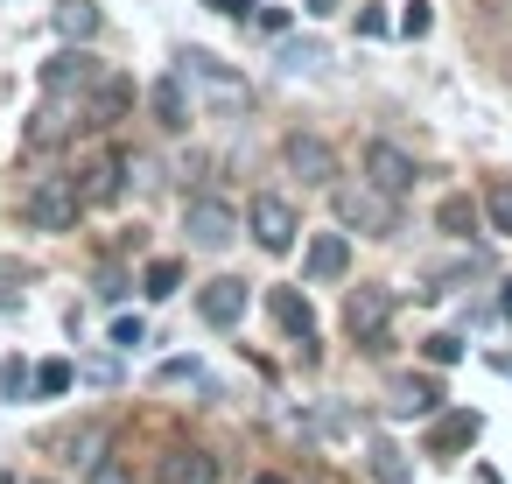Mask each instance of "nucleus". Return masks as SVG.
Listing matches in <instances>:
<instances>
[{
	"instance_id": "23",
	"label": "nucleus",
	"mask_w": 512,
	"mask_h": 484,
	"mask_svg": "<svg viewBox=\"0 0 512 484\" xmlns=\"http://www.w3.org/2000/svg\"><path fill=\"white\" fill-rule=\"evenodd\" d=\"M176 288H183V260H155V267L141 274V295H148V302H169Z\"/></svg>"
},
{
	"instance_id": "39",
	"label": "nucleus",
	"mask_w": 512,
	"mask_h": 484,
	"mask_svg": "<svg viewBox=\"0 0 512 484\" xmlns=\"http://www.w3.org/2000/svg\"><path fill=\"white\" fill-rule=\"evenodd\" d=\"M491 372H505V379H512V358H505V351H491Z\"/></svg>"
},
{
	"instance_id": "44",
	"label": "nucleus",
	"mask_w": 512,
	"mask_h": 484,
	"mask_svg": "<svg viewBox=\"0 0 512 484\" xmlns=\"http://www.w3.org/2000/svg\"><path fill=\"white\" fill-rule=\"evenodd\" d=\"M36 484H57V477H36Z\"/></svg>"
},
{
	"instance_id": "16",
	"label": "nucleus",
	"mask_w": 512,
	"mask_h": 484,
	"mask_svg": "<svg viewBox=\"0 0 512 484\" xmlns=\"http://www.w3.org/2000/svg\"><path fill=\"white\" fill-rule=\"evenodd\" d=\"M155 484H218V456L197 449V442H183V449H169L155 463Z\"/></svg>"
},
{
	"instance_id": "7",
	"label": "nucleus",
	"mask_w": 512,
	"mask_h": 484,
	"mask_svg": "<svg viewBox=\"0 0 512 484\" xmlns=\"http://www.w3.org/2000/svg\"><path fill=\"white\" fill-rule=\"evenodd\" d=\"M281 162H288V176L309 183V190H330V176H337V148H330L323 134H309V127H295V134L281 141Z\"/></svg>"
},
{
	"instance_id": "5",
	"label": "nucleus",
	"mask_w": 512,
	"mask_h": 484,
	"mask_svg": "<svg viewBox=\"0 0 512 484\" xmlns=\"http://www.w3.org/2000/svg\"><path fill=\"white\" fill-rule=\"evenodd\" d=\"M246 232H253V246H260V253H295L302 218H295V204H288V197L260 190V197L246 204Z\"/></svg>"
},
{
	"instance_id": "12",
	"label": "nucleus",
	"mask_w": 512,
	"mask_h": 484,
	"mask_svg": "<svg viewBox=\"0 0 512 484\" xmlns=\"http://www.w3.org/2000/svg\"><path fill=\"white\" fill-rule=\"evenodd\" d=\"M477 435H484V414L449 407V414H435V421H428V456H470V449H477Z\"/></svg>"
},
{
	"instance_id": "14",
	"label": "nucleus",
	"mask_w": 512,
	"mask_h": 484,
	"mask_svg": "<svg viewBox=\"0 0 512 484\" xmlns=\"http://www.w3.org/2000/svg\"><path fill=\"white\" fill-rule=\"evenodd\" d=\"M43 449H50L57 463H85V470H92V463L106 456V428H99V421H64Z\"/></svg>"
},
{
	"instance_id": "32",
	"label": "nucleus",
	"mask_w": 512,
	"mask_h": 484,
	"mask_svg": "<svg viewBox=\"0 0 512 484\" xmlns=\"http://www.w3.org/2000/svg\"><path fill=\"white\" fill-rule=\"evenodd\" d=\"M85 484H134V477H127V463H120V456H99Z\"/></svg>"
},
{
	"instance_id": "10",
	"label": "nucleus",
	"mask_w": 512,
	"mask_h": 484,
	"mask_svg": "<svg viewBox=\"0 0 512 484\" xmlns=\"http://www.w3.org/2000/svg\"><path fill=\"white\" fill-rule=\"evenodd\" d=\"M435 400H442V386H435L428 372H393V379H386V414H393V421H428Z\"/></svg>"
},
{
	"instance_id": "21",
	"label": "nucleus",
	"mask_w": 512,
	"mask_h": 484,
	"mask_svg": "<svg viewBox=\"0 0 512 484\" xmlns=\"http://www.w3.org/2000/svg\"><path fill=\"white\" fill-rule=\"evenodd\" d=\"M477 204H484V225H491L498 239H512V176H498V183H491Z\"/></svg>"
},
{
	"instance_id": "4",
	"label": "nucleus",
	"mask_w": 512,
	"mask_h": 484,
	"mask_svg": "<svg viewBox=\"0 0 512 484\" xmlns=\"http://www.w3.org/2000/svg\"><path fill=\"white\" fill-rule=\"evenodd\" d=\"M393 295L386 288H351L344 295V337L358 344V351H386V337H393Z\"/></svg>"
},
{
	"instance_id": "38",
	"label": "nucleus",
	"mask_w": 512,
	"mask_h": 484,
	"mask_svg": "<svg viewBox=\"0 0 512 484\" xmlns=\"http://www.w3.org/2000/svg\"><path fill=\"white\" fill-rule=\"evenodd\" d=\"M498 316L512 323V281H498Z\"/></svg>"
},
{
	"instance_id": "6",
	"label": "nucleus",
	"mask_w": 512,
	"mask_h": 484,
	"mask_svg": "<svg viewBox=\"0 0 512 484\" xmlns=\"http://www.w3.org/2000/svg\"><path fill=\"white\" fill-rule=\"evenodd\" d=\"M141 162L127 155V148H99L85 169H78V190H85V211H106V204H120L127 197V176H134Z\"/></svg>"
},
{
	"instance_id": "24",
	"label": "nucleus",
	"mask_w": 512,
	"mask_h": 484,
	"mask_svg": "<svg viewBox=\"0 0 512 484\" xmlns=\"http://www.w3.org/2000/svg\"><path fill=\"white\" fill-rule=\"evenodd\" d=\"M372 484H414V470L393 442H372Z\"/></svg>"
},
{
	"instance_id": "33",
	"label": "nucleus",
	"mask_w": 512,
	"mask_h": 484,
	"mask_svg": "<svg viewBox=\"0 0 512 484\" xmlns=\"http://www.w3.org/2000/svg\"><path fill=\"white\" fill-rule=\"evenodd\" d=\"M428 22H435V15H428V0H407V15H400V36H428Z\"/></svg>"
},
{
	"instance_id": "19",
	"label": "nucleus",
	"mask_w": 512,
	"mask_h": 484,
	"mask_svg": "<svg viewBox=\"0 0 512 484\" xmlns=\"http://www.w3.org/2000/svg\"><path fill=\"white\" fill-rule=\"evenodd\" d=\"M302 267H309V281H337V274L351 267V239H344V232H316L309 253H302Z\"/></svg>"
},
{
	"instance_id": "17",
	"label": "nucleus",
	"mask_w": 512,
	"mask_h": 484,
	"mask_svg": "<svg viewBox=\"0 0 512 484\" xmlns=\"http://www.w3.org/2000/svg\"><path fill=\"white\" fill-rule=\"evenodd\" d=\"M50 29L64 43H92L106 29V15H99V0H50Z\"/></svg>"
},
{
	"instance_id": "3",
	"label": "nucleus",
	"mask_w": 512,
	"mask_h": 484,
	"mask_svg": "<svg viewBox=\"0 0 512 484\" xmlns=\"http://www.w3.org/2000/svg\"><path fill=\"white\" fill-rule=\"evenodd\" d=\"M22 218H29V232H71V225L85 218V190H78V176H43V183L29 190Z\"/></svg>"
},
{
	"instance_id": "40",
	"label": "nucleus",
	"mask_w": 512,
	"mask_h": 484,
	"mask_svg": "<svg viewBox=\"0 0 512 484\" xmlns=\"http://www.w3.org/2000/svg\"><path fill=\"white\" fill-rule=\"evenodd\" d=\"M253 484H295V477H281V470H260V477H253Z\"/></svg>"
},
{
	"instance_id": "34",
	"label": "nucleus",
	"mask_w": 512,
	"mask_h": 484,
	"mask_svg": "<svg viewBox=\"0 0 512 484\" xmlns=\"http://www.w3.org/2000/svg\"><path fill=\"white\" fill-rule=\"evenodd\" d=\"M253 29L260 36H288V8H253Z\"/></svg>"
},
{
	"instance_id": "18",
	"label": "nucleus",
	"mask_w": 512,
	"mask_h": 484,
	"mask_svg": "<svg viewBox=\"0 0 512 484\" xmlns=\"http://www.w3.org/2000/svg\"><path fill=\"white\" fill-rule=\"evenodd\" d=\"M148 113H155L162 134H183V127H190V92H183V78H155V85H148Z\"/></svg>"
},
{
	"instance_id": "22",
	"label": "nucleus",
	"mask_w": 512,
	"mask_h": 484,
	"mask_svg": "<svg viewBox=\"0 0 512 484\" xmlns=\"http://www.w3.org/2000/svg\"><path fill=\"white\" fill-rule=\"evenodd\" d=\"M127 99H134V85H127V78H106V85L92 92V127L120 120V113H127Z\"/></svg>"
},
{
	"instance_id": "29",
	"label": "nucleus",
	"mask_w": 512,
	"mask_h": 484,
	"mask_svg": "<svg viewBox=\"0 0 512 484\" xmlns=\"http://www.w3.org/2000/svg\"><path fill=\"white\" fill-rule=\"evenodd\" d=\"M281 64L288 71H316L323 64V43H281Z\"/></svg>"
},
{
	"instance_id": "30",
	"label": "nucleus",
	"mask_w": 512,
	"mask_h": 484,
	"mask_svg": "<svg viewBox=\"0 0 512 484\" xmlns=\"http://www.w3.org/2000/svg\"><path fill=\"white\" fill-rule=\"evenodd\" d=\"M351 29H358L365 43H379V36L393 29V15H386V8H358V22H351Z\"/></svg>"
},
{
	"instance_id": "8",
	"label": "nucleus",
	"mask_w": 512,
	"mask_h": 484,
	"mask_svg": "<svg viewBox=\"0 0 512 484\" xmlns=\"http://www.w3.org/2000/svg\"><path fill=\"white\" fill-rule=\"evenodd\" d=\"M183 232H190L197 246H232V239H239V211H232L225 197H211V190H204V197H190V204H183Z\"/></svg>"
},
{
	"instance_id": "11",
	"label": "nucleus",
	"mask_w": 512,
	"mask_h": 484,
	"mask_svg": "<svg viewBox=\"0 0 512 484\" xmlns=\"http://www.w3.org/2000/svg\"><path fill=\"white\" fill-rule=\"evenodd\" d=\"M85 85H99V57H92L85 43H64V50L43 64V92L57 99V92H85Z\"/></svg>"
},
{
	"instance_id": "25",
	"label": "nucleus",
	"mask_w": 512,
	"mask_h": 484,
	"mask_svg": "<svg viewBox=\"0 0 512 484\" xmlns=\"http://www.w3.org/2000/svg\"><path fill=\"white\" fill-rule=\"evenodd\" d=\"M71 379H78V365H71V358H43V365H36V393H43V400L71 393Z\"/></svg>"
},
{
	"instance_id": "27",
	"label": "nucleus",
	"mask_w": 512,
	"mask_h": 484,
	"mask_svg": "<svg viewBox=\"0 0 512 484\" xmlns=\"http://www.w3.org/2000/svg\"><path fill=\"white\" fill-rule=\"evenodd\" d=\"M421 358H428V365H442V372H449V365H456V358H463V337H456V330H435V337H421Z\"/></svg>"
},
{
	"instance_id": "35",
	"label": "nucleus",
	"mask_w": 512,
	"mask_h": 484,
	"mask_svg": "<svg viewBox=\"0 0 512 484\" xmlns=\"http://www.w3.org/2000/svg\"><path fill=\"white\" fill-rule=\"evenodd\" d=\"M99 295H106V302H127L134 288H127V274H120V267H99Z\"/></svg>"
},
{
	"instance_id": "20",
	"label": "nucleus",
	"mask_w": 512,
	"mask_h": 484,
	"mask_svg": "<svg viewBox=\"0 0 512 484\" xmlns=\"http://www.w3.org/2000/svg\"><path fill=\"white\" fill-rule=\"evenodd\" d=\"M435 232L442 239H477L484 232V204L477 197H442L435 204Z\"/></svg>"
},
{
	"instance_id": "2",
	"label": "nucleus",
	"mask_w": 512,
	"mask_h": 484,
	"mask_svg": "<svg viewBox=\"0 0 512 484\" xmlns=\"http://www.w3.org/2000/svg\"><path fill=\"white\" fill-rule=\"evenodd\" d=\"M183 78H197V99H204L218 120H246V113H253V85H246L239 71H225L218 57L183 50Z\"/></svg>"
},
{
	"instance_id": "9",
	"label": "nucleus",
	"mask_w": 512,
	"mask_h": 484,
	"mask_svg": "<svg viewBox=\"0 0 512 484\" xmlns=\"http://www.w3.org/2000/svg\"><path fill=\"white\" fill-rule=\"evenodd\" d=\"M365 183H379L386 197H407V190L421 183V169H414L407 148H393V141H365Z\"/></svg>"
},
{
	"instance_id": "37",
	"label": "nucleus",
	"mask_w": 512,
	"mask_h": 484,
	"mask_svg": "<svg viewBox=\"0 0 512 484\" xmlns=\"http://www.w3.org/2000/svg\"><path fill=\"white\" fill-rule=\"evenodd\" d=\"M204 8H218V15H253L260 0H204Z\"/></svg>"
},
{
	"instance_id": "15",
	"label": "nucleus",
	"mask_w": 512,
	"mask_h": 484,
	"mask_svg": "<svg viewBox=\"0 0 512 484\" xmlns=\"http://www.w3.org/2000/svg\"><path fill=\"white\" fill-rule=\"evenodd\" d=\"M267 316H274V330H281L288 344H309V337H316V309H309L302 288H274V295H267Z\"/></svg>"
},
{
	"instance_id": "26",
	"label": "nucleus",
	"mask_w": 512,
	"mask_h": 484,
	"mask_svg": "<svg viewBox=\"0 0 512 484\" xmlns=\"http://www.w3.org/2000/svg\"><path fill=\"white\" fill-rule=\"evenodd\" d=\"M29 393H36V365L8 358V365H0V400H29Z\"/></svg>"
},
{
	"instance_id": "1",
	"label": "nucleus",
	"mask_w": 512,
	"mask_h": 484,
	"mask_svg": "<svg viewBox=\"0 0 512 484\" xmlns=\"http://www.w3.org/2000/svg\"><path fill=\"white\" fill-rule=\"evenodd\" d=\"M330 211H337L344 232H365V239L400 232V197H386L379 183H330Z\"/></svg>"
},
{
	"instance_id": "28",
	"label": "nucleus",
	"mask_w": 512,
	"mask_h": 484,
	"mask_svg": "<svg viewBox=\"0 0 512 484\" xmlns=\"http://www.w3.org/2000/svg\"><path fill=\"white\" fill-rule=\"evenodd\" d=\"M155 379H162V386H204V379H211V372H204V365H197V358H169V365H162V372H155Z\"/></svg>"
},
{
	"instance_id": "43",
	"label": "nucleus",
	"mask_w": 512,
	"mask_h": 484,
	"mask_svg": "<svg viewBox=\"0 0 512 484\" xmlns=\"http://www.w3.org/2000/svg\"><path fill=\"white\" fill-rule=\"evenodd\" d=\"M0 484H15V477H8V470H0Z\"/></svg>"
},
{
	"instance_id": "31",
	"label": "nucleus",
	"mask_w": 512,
	"mask_h": 484,
	"mask_svg": "<svg viewBox=\"0 0 512 484\" xmlns=\"http://www.w3.org/2000/svg\"><path fill=\"white\" fill-rule=\"evenodd\" d=\"M43 141H64V120H57L50 106H43V113H36V127H29V148H43Z\"/></svg>"
},
{
	"instance_id": "36",
	"label": "nucleus",
	"mask_w": 512,
	"mask_h": 484,
	"mask_svg": "<svg viewBox=\"0 0 512 484\" xmlns=\"http://www.w3.org/2000/svg\"><path fill=\"white\" fill-rule=\"evenodd\" d=\"M113 344H141V316H113Z\"/></svg>"
},
{
	"instance_id": "41",
	"label": "nucleus",
	"mask_w": 512,
	"mask_h": 484,
	"mask_svg": "<svg viewBox=\"0 0 512 484\" xmlns=\"http://www.w3.org/2000/svg\"><path fill=\"white\" fill-rule=\"evenodd\" d=\"M330 8H337V0H309V15H330Z\"/></svg>"
},
{
	"instance_id": "13",
	"label": "nucleus",
	"mask_w": 512,
	"mask_h": 484,
	"mask_svg": "<svg viewBox=\"0 0 512 484\" xmlns=\"http://www.w3.org/2000/svg\"><path fill=\"white\" fill-rule=\"evenodd\" d=\"M197 316H204L211 330H232V323L246 316V281H239V274H218V281H204V295H197Z\"/></svg>"
},
{
	"instance_id": "42",
	"label": "nucleus",
	"mask_w": 512,
	"mask_h": 484,
	"mask_svg": "<svg viewBox=\"0 0 512 484\" xmlns=\"http://www.w3.org/2000/svg\"><path fill=\"white\" fill-rule=\"evenodd\" d=\"M477 484H505V477H498V470H477Z\"/></svg>"
}]
</instances>
